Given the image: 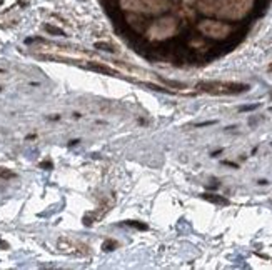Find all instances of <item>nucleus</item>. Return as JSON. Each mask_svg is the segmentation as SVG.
<instances>
[{
	"label": "nucleus",
	"mask_w": 272,
	"mask_h": 270,
	"mask_svg": "<svg viewBox=\"0 0 272 270\" xmlns=\"http://www.w3.org/2000/svg\"><path fill=\"white\" fill-rule=\"evenodd\" d=\"M57 249L62 254L73 255V257H87V255H90V247L84 244V242L72 239V237H61L57 240Z\"/></svg>",
	"instance_id": "20e7f679"
},
{
	"label": "nucleus",
	"mask_w": 272,
	"mask_h": 270,
	"mask_svg": "<svg viewBox=\"0 0 272 270\" xmlns=\"http://www.w3.org/2000/svg\"><path fill=\"white\" fill-rule=\"evenodd\" d=\"M202 197H204L205 200H209V202H212V204H220V205H227L229 204L227 199H224V197H219V195H214V194H204Z\"/></svg>",
	"instance_id": "6e6552de"
},
{
	"label": "nucleus",
	"mask_w": 272,
	"mask_h": 270,
	"mask_svg": "<svg viewBox=\"0 0 272 270\" xmlns=\"http://www.w3.org/2000/svg\"><path fill=\"white\" fill-rule=\"evenodd\" d=\"M199 92L210 95H237L247 92L251 87L241 82H227V80H202L196 85Z\"/></svg>",
	"instance_id": "f03ea898"
},
{
	"label": "nucleus",
	"mask_w": 272,
	"mask_h": 270,
	"mask_svg": "<svg viewBox=\"0 0 272 270\" xmlns=\"http://www.w3.org/2000/svg\"><path fill=\"white\" fill-rule=\"evenodd\" d=\"M40 167L45 168V170H50V168H52L54 165H52V162H42V163H40Z\"/></svg>",
	"instance_id": "4468645a"
},
{
	"label": "nucleus",
	"mask_w": 272,
	"mask_h": 270,
	"mask_svg": "<svg viewBox=\"0 0 272 270\" xmlns=\"http://www.w3.org/2000/svg\"><path fill=\"white\" fill-rule=\"evenodd\" d=\"M254 0H201L199 10L205 15L237 20L251 10Z\"/></svg>",
	"instance_id": "f257e3e1"
},
{
	"label": "nucleus",
	"mask_w": 272,
	"mask_h": 270,
	"mask_svg": "<svg viewBox=\"0 0 272 270\" xmlns=\"http://www.w3.org/2000/svg\"><path fill=\"white\" fill-rule=\"evenodd\" d=\"M176 32V20L174 19H160L152 25L150 29V35L155 39H165L169 35H172Z\"/></svg>",
	"instance_id": "423d86ee"
},
{
	"label": "nucleus",
	"mask_w": 272,
	"mask_h": 270,
	"mask_svg": "<svg viewBox=\"0 0 272 270\" xmlns=\"http://www.w3.org/2000/svg\"><path fill=\"white\" fill-rule=\"evenodd\" d=\"M87 68L94 72H99V74H105V75H117V70L109 65H105L102 62H89L87 63Z\"/></svg>",
	"instance_id": "0eeeda50"
},
{
	"label": "nucleus",
	"mask_w": 272,
	"mask_h": 270,
	"mask_svg": "<svg viewBox=\"0 0 272 270\" xmlns=\"http://www.w3.org/2000/svg\"><path fill=\"white\" fill-rule=\"evenodd\" d=\"M115 247H117V242H115V240H107V242H104V249H105V250H114Z\"/></svg>",
	"instance_id": "ddd939ff"
},
{
	"label": "nucleus",
	"mask_w": 272,
	"mask_h": 270,
	"mask_svg": "<svg viewBox=\"0 0 272 270\" xmlns=\"http://www.w3.org/2000/svg\"><path fill=\"white\" fill-rule=\"evenodd\" d=\"M95 47L100 49V50H105V52H115V49L110 44H107V42H97Z\"/></svg>",
	"instance_id": "1a4fd4ad"
},
{
	"label": "nucleus",
	"mask_w": 272,
	"mask_h": 270,
	"mask_svg": "<svg viewBox=\"0 0 272 270\" xmlns=\"http://www.w3.org/2000/svg\"><path fill=\"white\" fill-rule=\"evenodd\" d=\"M199 30L207 37L212 39H225L230 34V27L222 24V22H215V20H204L199 25Z\"/></svg>",
	"instance_id": "39448f33"
},
{
	"label": "nucleus",
	"mask_w": 272,
	"mask_h": 270,
	"mask_svg": "<svg viewBox=\"0 0 272 270\" xmlns=\"http://www.w3.org/2000/svg\"><path fill=\"white\" fill-rule=\"evenodd\" d=\"M45 30H47L49 34H54V35H66L62 29H57V27H54V25H50V24L45 25Z\"/></svg>",
	"instance_id": "9d476101"
},
{
	"label": "nucleus",
	"mask_w": 272,
	"mask_h": 270,
	"mask_svg": "<svg viewBox=\"0 0 272 270\" xmlns=\"http://www.w3.org/2000/svg\"><path fill=\"white\" fill-rule=\"evenodd\" d=\"M13 177H15V173H13L12 170L0 167V178H13Z\"/></svg>",
	"instance_id": "9b49d317"
},
{
	"label": "nucleus",
	"mask_w": 272,
	"mask_h": 270,
	"mask_svg": "<svg viewBox=\"0 0 272 270\" xmlns=\"http://www.w3.org/2000/svg\"><path fill=\"white\" fill-rule=\"evenodd\" d=\"M126 223H127V225H131V227L139 228V230H145V228H147V225H144V223H137V222H134V220H127Z\"/></svg>",
	"instance_id": "f8f14e48"
},
{
	"label": "nucleus",
	"mask_w": 272,
	"mask_h": 270,
	"mask_svg": "<svg viewBox=\"0 0 272 270\" xmlns=\"http://www.w3.org/2000/svg\"><path fill=\"white\" fill-rule=\"evenodd\" d=\"M122 5L137 12L159 13L169 7V2L167 0H122Z\"/></svg>",
	"instance_id": "7ed1b4c3"
}]
</instances>
